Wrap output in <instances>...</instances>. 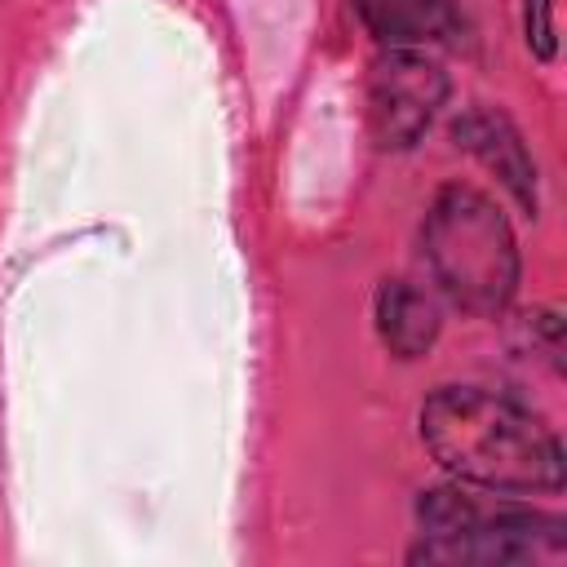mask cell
Instances as JSON below:
<instances>
[{
	"label": "cell",
	"instance_id": "6da1fadb",
	"mask_svg": "<svg viewBox=\"0 0 567 567\" xmlns=\"http://www.w3.org/2000/svg\"><path fill=\"white\" fill-rule=\"evenodd\" d=\"M421 443L465 487L554 496L567 483L558 434L496 390L439 385L421 403Z\"/></svg>",
	"mask_w": 567,
	"mask_h": 567
},
{
	"label": "cell",
	"instance_id": "7a4b0ae2",
	"mask_svg": "<svg viewBox=\"0 0 567 567\" xmlns=\"http://www.w3.org/2000/svg\"><path fill=\"white\" fill-rule=\"evenodd\" d=\"M421 257L439 292L465 315L492 319L518 288V239L509 217L478 186H443L421 226Z\"/></svg>",
	"mask_w": 567,
	"mask_h": 567
},
{
	"label": "cell",
	"instance_id": "3957f363",
	"mask_svg": "<svg viewBox=\"0 0 567 567\" xmlns=\"http://www.w3.org/2000/svg\"><path fill=\"white\" fill-rule=\"evenodd\" d=\"M421 545L412 563L443 567H518L540 554L558 558L567 549V523L527 505L474 496L465 487H430L416 501Z\"/></svg>",
	"mask_w": 567,
	"mask_h": 567
},
{
	"label": "cell",
	"instance_id": "277c9868",
	"mask_svg": "<svg viewBox=\"0 0 567 567\" xmlns=\"http://www.w3.org/2000/svg\"><path fill=\"white\" fill-rule=\"evenodd\" d=\"M447 71L425 49H381L368 66V128L381 151H408L447 102Z\"/></svg>",
	"mask_w": 567,
	"mask_h": 567
},
{
	"label": "cell",
	"instance_id": "5b68a950",
	"mask_svg": "<svg viewBox=\"0 0 567 567\" xmlns=\"http://www.w3.org/2000/svg\"><path fill=\"white\" fill-rule=\"evenodd\" d=\"M452 142L461 151H470L487 173L501 177V186L518 199V208L527 217H536L540 208V182H536V159L518 133V124L496 111V106H470L452 120Z\"/></svg>",
	"mask_w": 567,
	"mask_h": 567
},
{
	"label": "cell",
	"instance_id": "8992f818",
	"mask_svg": "<svg viewBox=\"0 0 567 567\" xmlns=\"http://www.w3.org/2000/svg\"><path fill=\"white\" fill-rule=\"evenodd\" d=\"M354 18L381 49H461L470 18L456 0H350Z\"/></svg>",
	"mask_w": 567,
	"mask_h": 567
},
{
	"label": "cell",
	"instance_id": "52a82bcc",
	"mask_svg": "<svg viewBox=\"0 0 567 567\" xmlns=\"http://www.w3.org/2000/svg\"><path fill=\"white\" fill-rule=\"evenodd\" d=\"M372 315H377V337L394 359L430 354V346L439 341V328H443L439 301L425 288H416L412 279H385L377 288Z\"/></svg>",
	"mask_w": 567,
	"mask_h": 567
},
{
	"label": "cell",
	"instance_id": "ba28073f",
	"mask_svg": "<svg viewBox=\"0 0 567 567\" xmlns=\"http://www.w3.org/2000/svg\"><path fill=\"white\" fill-rule=\"evenodd\" d=\"M523 35L532 58L549 62L558 53V22H554V0H523Z\"/></svg>",
	"mask_w": 567,
	"mask_h": 567
}]
</instances>
